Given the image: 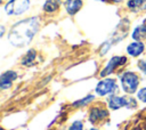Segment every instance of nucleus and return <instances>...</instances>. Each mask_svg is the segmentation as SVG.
I'll return each mask as SVG.
<instances>
[{
    "label": "nucleus",
    "instance_id": "nucleus-1",
    "mask_svg": "<svg viewBox=\"0 0 146 130\" xmlns=\"http://www.w3.org/2000/svg\"><path fill=\"white\" fill-rule=\"evenodd\" d=\"M40 29V19L36 16L24 18L15 23L8 32L7 39L14 47L23 48L27 46Z\"/></svg>",
    "mask_w": 146,
    "mask_h": 130
},
{
    "label": "nucleus",
    "instance_id": "nucleus-2",
    "mask_svg": "<svg viewBox=\"0 0 146 130\" xmlns=\"http://www.w3.org/2000/svg\"><path fill=\"white\" fill-rule=\"evenodd\" d=\"M120 83L122 90L128 94V95H133L137 92L139 83H140V78L137 73L132 71H124L120 75Z\"/></svg>",
    "mask_w": 146,
    "mask_h": 130
},
{
    "label": "nucleus",
    "instance_id": "nucleus-3",
    "mask_svg": "<svg viewBox=\"0 0 146 130\" xmlns=\"http://www.w3.org/2000/svg\"><path fill=\"white\" fill-rule=\"evenodd\" d=\"M117 91H119V86L116 83V80L111 79V78H105V79L100 80L95 88V92L99 97L114 95Z\"/></svg>",
    "mask_w": 146,
    "mask_h": 130
},
{
    "label": "nucleus",
    "instance_id": "nucleus-4",
    "mask_svg": "<svg viewBox=\"0 0 146 130\" xmlns=\"http://www.w3.org/2000/svg\"><path fill=\"white\" fill-rule=\"evenodd\" d=\"M30 8V0H9L3 9L9 16H18L27 11Z\"/></svg>",
    "mask_w": 146,
    "mask_h": 130
},
{
    "label": "nucleus",
    "instance_id": "nucleus-5",
    "mask_svg": "<svg viewBox=\"0 0 146 130\" xmlns=\"http://www.w3.org/2000/svg\"><path fill=\"white\" fill-rule=\"evenodd\" d=\"M110 115V112L106 107L104 106H92L90 109H89V115H88V120L91 124H99L100 122L105 121Z\"/></svg>",
    "mask_w": 146,
    "mask_h": 130
},
{
    "label": "nucleus",
    "instance_id": "nucleus-6",
    "mask_svg": "<svg viewBox=\"0 0 146 130\" xmlns=\"http://www.w3.org/2000/svg\"><path fill=\"white\" fill-rule=\"evenodd\" d=\"M127 57L125 56H114V57H112L108 62H107V64H106V66L102 70V72H100V76L102 78H106V76H108L110 74H112L117 67H120V66H123L125 63H127Z\"/></svg>",
    "mask_w": 146,
    "mask_h": 130
},
{
    "label": "nucleus",
    "instance_id": "nucleus-7",
    "mask_svg": "<svg viewBox=\"0 0 146 130\" xmlns=\"http://www.w3.org/2000/svg\"><path fill=\"white\" fill-rule=\"evenodd\" d=\"M128 32H129V21L124 18V19H122V21L120 22V24H119V25L116 26V29L113 31L112 36H111V39L108 40V42L113 46V43H116L117 41L123 40V39L127 36Z\"/></svg>",
    "mask_w": 146,
    "mask_h": 130
},
{
    "label": "nucleus",
    "instance_id": "nucleus-8",
    "mask_svg": "<svg viewBox=\"0 0 146 130\" xmlns=\"http://www.w3.org/2000/svg\"><path fill=\"white\" fill-rule=\"evenodd\" d=\"M106 101H107V107L110 109L116 111V109H120L127 106V96H119L116 94L110 95Z\"/></svg>",
    "mask_w": 146,
    "mask_h": 130
},
{
    "label": "nucleus",
    "instance_id": "nucleus-9",
    "mask_svg": "<svg viewBox=\"0 0 146 130\" xmlns=\"http://www.w3.org/2000/svg\"><path fill=\"white\" fill-rule=\"evenodd\" d=\"M18 78L17 72L10 70V71H6L1 74L0 76V88L1 90H7L11 87L13 82Z\"/></svg>",
    "mask_w": 146,
    "mask_h": 130
},
{
    "label": "nucleus",
    "instance_id": "nucleus-10",
    "mask_svg": "<svg viewBox=\"0 0 146 130\" xmlns=\"http://www.w3.org/2000/svg\"><path fill=\"white\" fill-rule=\"evenodd\" d=\"M127 50V54L131 57H138L140 56L144 50H145V44L141 42V41H133L131 43H129L125 48Z\"/></svg>",
    "mask_w": 146,
    "mask_h": 130
},
{
    "label": "nucleus",
    "instance_id": "nucleus-11",
    "mask_svg": "<svg viewBox=\"0 0 146 130\" xmlns=\"http://www.w3.org/2000/svg\"><path fill=\"white\" fill-rule=\"evenodd\" d=\"M82 6H83V1L82 0H65L64 1L65 10L71 16L75 15L82 8Z\"/></svg>",
    "mask_w": 146,
    "mask_h": 130
},
{
    "label": "nucleus",
    "instance_id": "nucleus-12",
    "mask_svg": "<svg viewBox=\"0 0 146 130\" xmlns=\"http://www.w3.org/2000/svg\"><path fill=\"white\" fill-rule=\"evenodd\" d=\"M127 7L132 13H141L146 10V0H128Z\"/></svg>",
    "mask_w": 146,
    "mask_h": 130
},
{
    "label": "nucleus",
    "instance_id": "nucleus-13",
    "mask_svg": "<svg viewBox=\"0 0 146 130\" xmlns=\"http://www.w3.org/2000/svg\"><path fill=\"white\" fill-rule=\"evenodd\" d=\"M132 39L135 41H143L146 39V19H144V23L139 26H137L132 32Z\"/></svg>",
    "mask_w": 146,
    "mask_h": 130
},
{
    "label": "nucleus",
    "instance_id": "nucleus-14",
    "mask_svg": "<svg viewBox=\"0 0 146 130\" xmlns=\"http://www.w3.org/2000/svg\"><path fill=\"white\" fill-rule=\"evenodd\" d=\"M35 58H36V51L34 49H30L22 58L21 60V64L23 66H32L35 62Z\"/></svg>",
    "mask_w": 146,
    "mask_h": 130
},
{
    "label": "nucleus",
    "instance_id": "nucleus-15",
    "mask_svg": "<svg viewBox=\"0 0 146 130\" xmlns=\"http://www.w3.org/2000/svg\"><path fill=\"white\" fill-rule=\"evenodd\" d=\"M59 3H60L59 0H46V2L42 6V9L46 13L51 14V13H55L59 8Z\"/></svg>",
    "mask_w": 146,
    "mask_h": 130
},
{
    "label": "nucleus",
    "instance_id": "nucleus-16",
    "mask_svg": "<svg viewBox=\"0 0 146 130\" xmlns=\"http://www.w3.org/2000/svg\"><path fill=\"white\" fill-rule=\"evenodd\" d=\"M94 99H95V96L94 95H88V96H86V97H83V98L74 101L72 105L74 107H83V106H87L88 104H90Z\"/></svg>",
    "mask_w": 146,
    "mask_h": 130
},
{
    "label": "nucleus",
    "instance_id": "nucleus-17",
    "mask_svg": "<svg viewBox=\"0 0 146 130\" xmlns=\"http://www.w3.org/2000/svg\"><path fill=\"white\" fill-rule=\"evenodd\" d=\"M67 130H84V124H83L82 121L76 120V121L72 122V124L68 127Z\"/></svg>",
    "mask_w": 146,
    "mask_h": 130
},
{
    "label": "nucleus",
    "instance_id": "nucleus-18",
    "mask_svg": "<svg viewBox=\"0 0 146 130\" xmlns=\"http://www.w3.org/2000/svg\"><path fill=\"white\" fill-rule=\"evenodd\" d=\"M137 106H138V101H137V99L136 98H133V97H131V96H127V108H129V109H132V108H137Z\"/></svg>",
    "mask_w": 146,
    "mask_h": 130
},
{
    "label": "nucleus",
    "instance_id": "nucleus-19",
    "mask_svg": "<svg viewBox=\"0 0 146 130\" xmlns=\"http://www.w3.org/2000/svg\"><path fill=\"white\" fill-rule=\"evenodd\" d=\"M137 99L141 103H146V87H143L137 91Z\"/></svg>",
    "mask_w": 146,
    "mask_h": 130
},
{
    "label": "nucleus",
    "instance_id": "nucleus-20",
    "mask_svg": "<svg viewBox=\"0 0 146 130\" xmlns=\"http://www.w3.org/2000/svg\"><path fill=\"white\" fill-rule=\"evenodd\" d=\"M137 66L144 74H146V59H139L137 63Z\"/></svg>",
    "mask_w": 146,
    "mask_h": 130
},
{
    "label": "nucleus",
    "instance_id": "nucleus-21",
    "mask_svg": "<svg viewBox=\"0 0 146 130\" xmlns=\"http://www.w3.org/2000/svg\"><path fill=\"white\" fill-rule=\"evenodd\" d=\"M0 29H1V32H0V36H3V33H5V26H3V25H1V26H0Z\"/></svg>",
    "mask_w": 146,
    "mask_h": 130
},
{
    "label": "nucleus",
    "instance_id": "nucleus-22",
    "mask_svg": "<svg viewBox=\"0 0 146 130\" xmlns=\"http://www.w3.org/2000/svg\"><path fill=\"white\" fill-rule=\"evenodd\" d=\"M88 130H100V129H98V128H89Z\"/></svg>",
    "mask_w": 146,
    "mask_h": 130
},
{
    "label": "nucleus",
    "instance_id": "nucleus-23",
    "mask_svg": "<svg viewBox=\"0 0 146 130\" xmlns=\"http://www.w3.org/2000/svg\"><path fill=\"white\" fill-rule=\"evenodd\" d=\"M110 1H112V2H121L122 0H110Z\"/></svg>",
    "mask_w": 146,
    "mask_h": 130
},
{
    "label": "nucleus",
    "instance_id": "nucleus-24",
    "mask_svg": "<svg viewBox=\"0 0 146 130\" xmlns=\"http://www.w3.org/2000/svg\"><path fill=\"white\" fill-rule=\"evenodd\" d=\"M97 1H103V2H105L106 0H97Z\"/></svg>",
    "mask_w": 146,
    "mask_h": 130
}]
</instances>
